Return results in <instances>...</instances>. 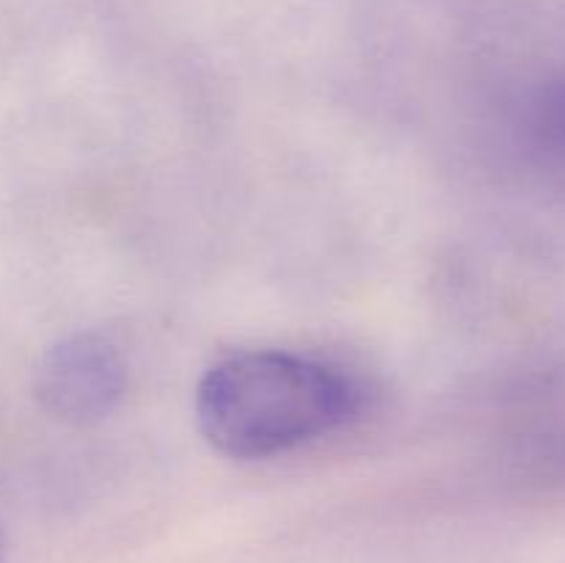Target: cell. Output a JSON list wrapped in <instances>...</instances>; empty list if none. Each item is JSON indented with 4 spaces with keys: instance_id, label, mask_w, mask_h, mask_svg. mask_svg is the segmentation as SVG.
Wrapping results in <instances>:
<instances>
[{
    "instance_id": "2",
    "label": "cell",
    "mask_w": 565,
    "mask_h": 563,
    "mask_svg": "<svg viewBox=\"0 0 565 563\" xmlns=\"http://www.w3.org/2000/svg\"><path fill=\"white\" fill-rule=\"evenodd\" d=\"M127 368L105 337L81 331L53 342L33 370V395L55 419L86 425L108 417L125 395Z\"/></svg>"
},
{
    "instance_id": "1",
    "label": "cell",
    "mask_w": 565,
    "mask_h": 563,
    "mask_svg": "<svg viewBox=\"0 0 565 563\" xmlns=\"http://www.w3.org/2000/svg\"><path fill=\"white\" fill-rule=\"evenodd\" d=\"M359 412L345 373L285 351H246L215 362L196 386L204 439L232 458H268L318 439Z\"/></svg>"
},
{
    "instance_id": "3",
    "label": "cell",
    "mask_w": 565,
    "mask_h": 563,
    "mask_svg": "<svg viewBox=\"0 0 565 563\" xmlns=\"http://www.w3.org/2000/svg\"><path fill=\"white\" fill-rule=\"evenodd\" d=\"M0 563H6V533L0 528Z\"/></svg>"
}]
</instances>
